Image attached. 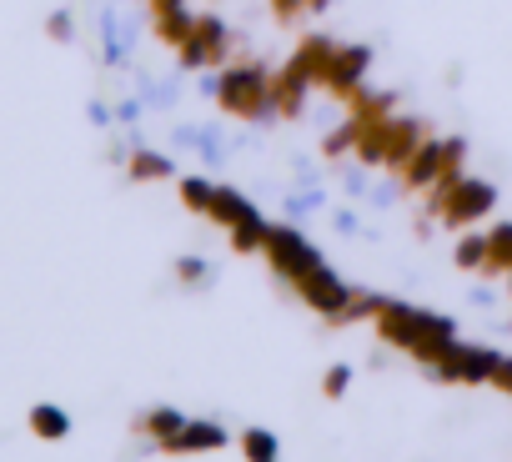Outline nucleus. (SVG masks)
<instances>
[{
  "label": "nucleus",
  "instance_id": "6",
  "mask_svg": "<svg viewBox=\"0 0 512 462\" xmlns=\"http://www.w3.org/2000/svg\"><path fill=\"white\" fill-rule=\"evenodd\" d=\"M206 216H216L221 226H236V221H246V216H256V211H251V201H241L236 191L216 186V201H211V211H206Z\"/></svg>",
  "mask_w": 512,
  "mask_h": 462
},
{
  "label": "nucleus",
  "instance_id": "9",
  "mask_svg": "<svg viewBox=\"0 0 512 462\" xmlns=\"http://www.w3.org/2000/svg\"><path fill=\"white\" fill-rule=\"evenodd\" d=\"M241 452H246V462H277V457H282L277 437H272V432H262V427H251V432L241 437Z\"/></svg>",
  "mask_w": 512,
  "mask_h": 462
},
{
  "label": "nucleus",
  "instance_id": "18",
  "mask_svg": "<svg viewBox=\"0 0 512 462\" xmlns=\"http://www.w3.org/2000/svg\"><path fill=\"white\" fill-rule=\"evenodd\" d=\"M272 6H277V16H297V11L307 6V0H272Z\"/></svg>",
  "mask_w": 512,
  "mask_h": 462
},
{
  "label": "nucleus",
  "instance_id": "19",
  "mask_svg": "<svg viewBox=\"0 0 512 462\" xmlns=\"http://www.w3.org/2000/svg\"><path fill=\"white\" fill-rule=\"evenodd\" d=\"M51 36H61V41H66V36H71V16H56V21H51Z\"/></svg>",
  "mask_w": 512,
  "mask_h": 462
},
{
  "label": "nucleus",
  "instance_id": "12",
  "mask_svg": "<svg viewBox=\"0 0 512 462\" xmlns=\"http://www.w3.org/2000/svg\"><path fill=\"white\" fill-rule=\"evenodd\" d=\"M131 176H136V181L171 176V161H166V156H156V151H136V156H131Z\"/></svg>",
  "mask_w": 512,
  "mask_h": 462
},
{
  "label": "nucleus",
  "instance_id": "14",
  "mask_svg": "<svg viewBox=\"0 0 512 462\" xmlns=\"http://www.w3.org/2000/svg\"><path fill=\"white\" fill-rule=\"evenodd\" d=\"M487 272H512V226H497V231H492V257H487Z\"/></svg>",
  "mask_w": 512,
  "mask_h": 462
},
{
  "label": "nucleus",
  "instance_id": "8",
  "mask_svg": "<svg viewBox=\"0 0 512 462\" xmlns=\"http://www.w3.org/2000/svg\"><path fill=\"white\" fill-rule=\"evenodd\" d=\"M141 427H146V432L166 447V442L186 427V417H181V412H171V407H156V412H146V417H141Z\"/></svg>",
  "mask_w": 512,
  "mask_h": 462
},
{
  "label": "nucleus",
  "instance_id": "16",
  "mask_svg": "<svg viewBox=\"0 0 512 462\" xmlns=\"http://www.w3.org/2000/svg\"><path fill=\"white\" fill-rule=\"evenodd\" d=\"M176 272H181V282H201V277H206V262H196V257H181V262H176Z\"/></svg>",
  "mask_w": 512,
  "mask_h": 462
},
{
  "label": "nucleus",
  "instance_id": "17",
  "mask_svg": "<svg viewBox=\"0 0 512 462\" xmlns=\"http://www.w3.org/2000/svg\"><path fill=\"white\" fill-rule=\"evenodd\" d=\"M502 392H512V357H502V367H497V377H492Z\"/></svg>",
  "mask_w": 512,
  "mask_h": 462
},
{
  "label": "nucleus",
  "instance_id": "20",
  "mask_svg": "<svg viewBox=\"0 0 512 462\" xmlns=\"http://www.w3.org/2000/svg\"><path fill=\"white\" fill-rule=\"evenodd\" d=\"M307 6H312V11H322V6H327V0H307Z\"/></svg>",
  "mask_w": 512,
  "mask_h": 462
},
{
  "label": "nucleus",
  "instance_id": "10",
  "mask_svg": "<svg viewBox=\"0 0 512 462\" xmlns=\"http://www.w3.org/2000/svg\"><path fill=\"white\" fill-rule=\"evenodd\" d=\"M31 427H36L41 437H51V442H61V437L71 432V417H66L61 407H36V412H31Z\"/></svg>",
  "mask_w": 512,
  "mask_h": 462
},
{
  "label": "nucleus",
  "instance_id": "5",
  "mask_svg": "<svg viewBox=\"0 0 512 462\" xmlns=\"http://www.w3.org/2000/svg\"><path fill=\"white\" fill-rule=\"evenodd\" d=\"M196 447H226V432H221L216 422H186V427L166 442V452H196Z\"/></svg>",
  "mask_w": 512,
  "mask_h": 462
},
{
  "label": "nucleus",
  "instance_id": "4",
  "mask_svg": "<svg viewBox=\"0 0 512 462\" xmlns=\"http://www.w3.org/2000/svg\"><path fill=\"white\" fill-rule=\"evenodd\" d=\"M367 61H372L367 46H347V51H337V61H332V71H327V86H337V91H357Z\"/></svg>",
  "mask_w": 512,
  "mask_h": 462
},
{
  "label": "nucleus",
  "instance_id": "7",
  "mask_svg": "<svg viewBox=\"0 0 512 462\" xmlns=\"http://www.w3.org/2000/svg\"><path fill=\"white\" fill-rule=\"evenodd\" d=\"M267 231H272V226H267L262 216H246V221L231 226V247H236V252H256V247H267Z\"/></svg>",
  "mask_w": 512,
  "mask_h": 462
},
{
  "label": "nucleus",
  "instance_id": "3",
  "mask_svg": "<svg viewBox=\"0 0 512 462\" xmlns=\"http://www.w3.org/2000/svg\"><path fill=\"white\" fill-rule=\"evenodd\" d=\"M297 292H302V302L312 307V312H322V317H342L347 307H352V292L327 272V267H317V272H307L302 282H297Z\"/></svg>",
  "mask_w": 512,
  "mask_h": 462
},
{
  "label": "nucleus",
  "instance_id": "2",
  "mask_svg": "<svg viewBox=\"0 0 512 462\" xmlns=\"http://www.w3.org/2000/svg\"><path fill=\"white\" fill-rule=\"evenodd\" d=\"M262 252H267V257H272V267H277L282 277H292V282H302L307 272H317V267H322V257L302 242V231H292V226H272Z\"/></svg>",
  "mask_w": 512,
  "mask_h": 462
},
{
  "label": "nucleus",
  "instance_id": "13",
  "mask_svg": "<svg viewBox=\"0 0 512 462\" xmlns=\"http://www.w3.org/2000/svg\"><path fill=\"white\" fill-rule=\"evenodd\" d=\"M181 201H186L191 211H211L216 186H211V181H201V176H186V181H181Z\"/></svg>",
  "mask_w": 512,
  "mask_h": 462
},
{
  "label": "nucleus",
  "instance_id": "11",
  "mask_svg": "<svg viewBox=\"0 0 512 462\" xmlns=\"http://www.w3.org/2000/svg\"><path fill=\"white\" fill-rule=\"evenodd\" d=\"M487 257H492V237H462L457 242V267H487Z\"/></svg>",
  "mask_w": 512,
  "mask_h": 462
},
{
  "label": "nucleus",
  "instance_id": "1",
  "mask_svg": "<svg viewBox=\"0 0 512 462\" xmlns=\"http://www.w3.org/2000/svg\"><path fill=\"white\" fill-rule=\"evenodd\" d=\"M216 96H221V106L231 116H267V111H277L272 106V81H267L262 66H231L216 81Z\"/></svg>",
  "mask_w": 512,
  "mask_h": 462
},
{
  "label": "nucleus",
  "instance_id": "15",
  "mask_svg": "<svg viewBox=\"0 0 512 462\" xmlns=\"http://www.w3.org/2000/svg\"><path fill=\"white\" fill-rule=\"evenodd\" d=\"M347 387H352V372H347V367H332V372H327V397H342Z\"/></svg>",
  "mask_w": 512,
  "mask_h": 462
}]
</instances>
